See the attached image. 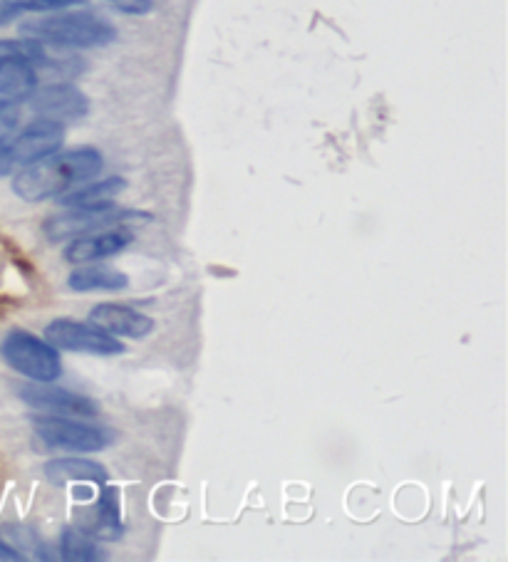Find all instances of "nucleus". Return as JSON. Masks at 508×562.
Masks as SVG:
<instances>
[{
    "label": "nucleus",
    "mask_w": 508,
    "mask_h": 562,
    "mask_svg": "<svg viewBox=\"0 0 508 562\" xmlns=\"http://www.w3.org/2000/svg\"><path fill=\"white\" fill-rule=\"evenodd\" d=\"M30 107L38 117L53 119V122H77L87 117L90 112V100L82 90H77L70 82H55L48 87H35L33 95L28 97Z\"/></svg>",
    "instance_id": "6e6552de"
},
{
    "label": "nucleus",
    "mask_w": 508,
    "mask_h": 562,
    "mask_svg": "<svg viewBox=\"0 0 508 562\" xmlns=\"http://www.w3.org/2000/svg\"><path fill=\"white\" fill-rule=\"evenodd\" d=\"M82 533H87L90 538L100 540H117L122 535V515H119V496L117 488H105L97 501V506L92 508L90 518H82Z\"/></svg>",
    "instance_id": "ddd939ff"
},
{
    "label": "nucleus",
    "mask_w": 508,
    "mask_h": 562,
    "mask_svg": "<svg viewBox=\"0 0 508 562\" xmlns=\"http://www.w3.org/2000/svg\"><path fill=\"white\" fill-rule=\"evenodd\" d=\"M45 476L57 486H67V483H105L107 471L102 463L90 459H53L45 463Z\"/></svg>",
    "instance_id": "4468645a"
},
{
    "label": "nucleus",
    "mask_w": 508,
    "mask_h": 562,
    "mask_svg": "<svg viewBox=\"0 0 508 562\" xmlns=\"http://www.w3.org/2000/svg\"><path fill=\"white\" fill-rule=\"evenodd\" d=\"M15 13H53L67 5H75L80 0H5Z\"/></svg>",
    "instance_id": "f3484780"
},
{
    "label": "nucleus",
    "mask_w": 508,
    "mask_h": 562,
    "mask_svg": "<svg viewBox=\"0 0 508 562\" xmlns=\"http://www.w3.org/2000/svg\"><path fill=\"white\" fill-rule=\"evenodd\" d=\"M90 322L114 337H127V340H144L154 330L152 317L122 303L95 305L90 310Z\"/></svg>",
    "instance_id": "9b49d317"
},
{
    "label": "nucleus",
    "mask_w": 508,
    "mask_h": 562,
    "mask_svg": "<svg viewBox=\"0 0 508 562\" xmlns=\"http://www.w3.org/2000/svg\"><path fill=\"white\" fill-rule=\"evenodd\" d=\"M147 221H152V213L147 211L117 208L112 204L82 206L45 218L43 233L48 241L60 243V241H67V238H77V236H85V233L102 231V228L129 226V223H147Z\"/></svg>",
    "instance_id": "7ed1b4c3"
},
{
    "label": "nucleus",
    "mask_w": 508,
    "mask_h": 562,
    "mask_svg": "<svg viewBox=\"0 0 508 562\" xmlns=\"http://www.w3.org/2000/svg\"><path fill=\"white\" fill-rule=\"evenodd\" d=\"M105 3H110L114 10L124 15H147L154 8L152 0H105Z\"/></svg>",
    "instance_id": "6ab92c4d"
},
{
    "label": "nucleus",
    "mask_w": 508,
    "mask_h": 562,
    "mask_svg": "<svg viewBox=\"0 0 508 562\" xmlns=\"http://www.w3.org/2000/svg\"><path fill=\"white\" fill-rule=\"evenodd\" d=\"M124 191H127V179H122V176H110V179L95 181V184L85 186V189L65 194L62 196V204L70 208L107 206L112 204L119 194H124Z\"/></svg>",
    "instance_id": "2eb2a0df"
},
{
    "label": "nucleus",
    "mask_w": 508,
    "mask_h": 562,
    "mask_svg": "<svg viewBox=\"0 0 508 562\" xmlns=\"http://www.w3.org/2000/svg\"><path fill=\"white\" fill-rule=\"evenodd\" d=\"M62 142H65V124L38 117L0 147V176L15 174L23 166L55 154Z\"/></svg>",
    "instance_id": "39448f33"
},
{
    "label": "nucleus",
    "mask_w": 508,
    "mask_h": 562,
    "mask_svg": "<svg viewBox=\"0 0 508 562\" xmlns=\"http://www.w3.org/2000/svg\"><path fill=\"white\" fill-rule=\"evenodd\" d=\"M45 340L55 347V350L65 352H80V355H122L124 345L117 337L105 332L102 327L92 325V322L70 320V317H57L45 327Z\"/></svg>",
    "instance_id": "423d86ee"
},
{
    "label": "nucleus",
    "mask_w": 508,
    "mask_h": 562,
    "mask_svg": "<svg viewBox=\"0 0 508 562\" xmlns=\"http://www.w3.org/2000/svg\"><path fill=\"white\" fill-rule=\"evenodd\" d=\"M134 243V233L127 231V226L102 228V231L85 233V236L72 238L70 246L65 248V260L72 265L97 263L112 256H119Z\"/></svg>",
    "instance_id": "9d476101"
},
{
    "label": "nucleus",
    "mask_w": 508,
    "mask_h": 562,
    "mask_svg": "<svg viewBox=\"0 0 508 562\" xmlns=\"http://www.w3.org/2000/svg\"><path fill=\"white\" fill-rule=\"evenodd\" d=\"M18 122H20L18 102L0 100V147L13 137V132L18 129Z\"/></svg>",
    "instance_id": "a211bd4d"
},
{
    "label": "nucleus",
    "mask_w": 508,
    "mask_h": 562,
    "mask_svg": "<svg viewBox=\"0 0 508 562\" xmlns=\"http://www.w3.org/2000/svg\"><path fill=\"white\" fill-rule=\"evenodd\" d=\"M20 35L30 40H38L43 45H57V48H105L117 38V30L110 20L100 18L95 13H57L40 15L20 25Z\"/></svg>",
    "instance_id": "f03ea898"
},
{
    "label": "nucleus",
    "mask_w": 508,
    "mask_h": 562,
    "mask_svg": "<svg viewBox=\"0 0 508 562\" xmlns=\"http://www.w3.org/2000/svg\"><path fill=\"white\" fill-rule=\"evenodd\" d=\"M33 424L35 434L48 449L102 451L114 441V436L107 429L80 424V421H72L70 416H38Z\"/></svg>",
    "instance_id": "0eeeda50"
},
{
    "label": "nucleus",
    "mask_w": 508,
    "mask_h": 562,
    "mask_svg": "<svg viewBox=\"0 0 508 562\" xmlns=\"http://www.w3.org/2000/svg\"><path fill=\"white\" fill-rule=\"evenodd\" d=\"M15 15H18V13H15V10L10 8V5L5 3V0H0V25L10 23V20H13Z\"/></svg>",
    "instance_id": "412c9836"
},
{
    "label": "nucleus",
    "mask_w": 508,
    "mask_h": 562,
    "mask_svg": "<svg viewBox=\"0 0 508 562\" xmlns=\"http://www.w3.org/2000/svg\"><path fill=\"white\" fill-rule=\"evenodd\" d=\"M0 357L13 372L23 374L30 382H55L62 372V362L55 347L48 340H40L25 330H10L3 337Z\"/></svg>",
    "instance_id": "20e7f679"
},
{
    "label": "nucleus",
    "mask_w": 508,
    "mask_h": 562,
    "mask_svg": "<svg viewBox=\"0 0 508 562\" xmlns=\"http://www.w3.org/2000/svg\"><path fill=\"white\" fill-rule=\"evenodd\" d=\"M105 166V159L97 149L77 147L70 152H60L43 156L33 164L23 166L13 176V191L23 201L38 204V201H50L57 196H65L75 186L95 179Z\"/></svg>",
    "instance_id": "f257e3e1"
},
{
    "label": "nucleus",
    "mask_w": 508,
    "mask_h": 562,
    "mask_svg": "<svg viewBox=\"0 0 508 562\" xmlns=\"http://www.w3.org/2000/svg\"><path fill=\"white\" fill-rule=\"evenodd\" d=\"M0 560H23V555H20L13 545H8L0 538Z\"/></svg>",
    "instance_id": "aec40b11"
},
{
    "label": "nucleus",
    "mask_w": 508,
    "mask_h": 562,
    "mask_svg": "<svg viewBox=\"0 0 508 562\" xmlns=\"http://www.w3.org/2000/svg\"><path fill=\"white\" fill-rule=\"evenodd\" d=\"M127 285L129 278L122 270H114L110 265L102 263H85L67 275V288H70L72 293H95V290L119 293V290H124Z\"/></svg>",
    "instance_id": "f8f14e48"
},
{
    "label": "nucleus",
    "mask_w": 508,
    "mask_h": 562,
    "mask_svg": "<svg viewBox=\"0 0 508 562\" xmlns=\"http://www.w3.org/2000/svg\"><path fill=\"white\" fill-rule=\"evenodd\" d=\"M20 399L33 409L48 411L57 416H95L100 414L95 399L85 394L70 392V389L53 387V382H33L28 387H20Z\"/></svg>",
    "instance_id": "1a4fd4ad"
},
{
    "label": "nucleus",
    "mask_w": 508,
    "mask_h": 562,
    "mask_svg": "<svg viewBox=\"0 0 508 562\" xmlns=\"http://www.w3.org/2000/svg\"><path fill=\"white\" fill-rule=\"evenodd\" d=\"M60 558L67 562H92L102 560V553L95 540L80 528H65L60 533Z\"/></svg>",
    "instance_id": "dca6fc26"
}]
</instances>
